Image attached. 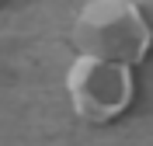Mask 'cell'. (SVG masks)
Instances as JSON below:
<instances>
[{
	"instance_id": "obj_3",
	"label": "cell",
	"mask_w": 153,
	"mask_h": 146,
	"mask_svg": "<svg viewBox=\"0 0 153 146\" xmlns=\"http://www.w3.org/2000/svg\"><path fill=\"white\" fill-rule=\"evenodd\" d=\"M0 4H4V0H0Z\"/></svg>"
},
{
	"instance_id": "obj_2",
	"label": "cell",
	"mask_w": 153,
	"mask_h": 146,
	"mask_svg": "<svg viewBox=\"0 0 153 146\" xmlns=\"http://www.w3.org/2000/svg\"><path fill=\"white\" fill-rule=\"evenodd\" d=\"M129 63H115L105 56H80L66 70V94L73 111L91 125H108L122 118L136 101V77Z\"/></svg>"
},
{
	"instance_id": "obj_1",
	"label": "cell",
	"mask_w": 153,
	"mask_h": 146,
	"mask_svg": "<svg viewBox=\"0 0 153 146\" xmlns=\"http://www.w3.org/2000/svg\"><path fill=\"white\" fill-rule=\"evenodd\" d=\"M73 45L87 56L139 66L153 49V24L136 0H87L73 21Z\"/></svg>"
}]
</instances>
